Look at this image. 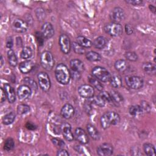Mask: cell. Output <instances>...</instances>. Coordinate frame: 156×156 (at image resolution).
<instances>
[{
  "instance_id": "1",
  "label": "cell",
  "mask_w": 156,
  "mask_h": 156,
  "mask_svg": "<svg viewBox=\"0 0 156 156\" xmlns=\"http://www.w3.org/2000/svg\"><path fill=\"white\" fill-rule=\"evenodd\" d=\"M55 76L57 82L62 85H67L70 80V70L67 66L63 63H58L55 68Z\"/></svg>"
},
{
  "instance_id": "2",
  "label": "cell",
  "mask_w": 156,
  "mask_h": 156,
  "mask_svg": "<svg viewBox=\"0 0 156 156\" xmlns=\"http://www.w3.org/2000/svg\"><path fill=\"white\" fill-rule=\"evenodd\" d=\"M120 121V116L115 112H108L105 113L100 118L101 127L107 129L111 125H116Z\"/></svg>"
},
{
  "instance_id": "3",
  "label": "cell",
  "mask_w": 156,
  "mask_h": 156,
  "mask_svg": "<svg viewBox=\"0 0 156 156\" xmlns=\"http://www.w3.org/2000/svg\"><path fill=\"white\" fill-rule=\"evenodd\" d=\"M54 58L52 54L48 51H43L40 55L41 66L46 71H51L54 66Z\"/></svg>"
},
{
  "instance_id": "4",
  "label": "cell",
  "mask_w": 156,
  "mask_h": 156,
  "mask_svg": "<svg viewBox=\"0 0 156 156\" xmlns=\"http://www.w3.org/2000/svg\"><path fill=\"white\" fill-rule=\"evenodd\" d=\"M92 75L102 82H109L112 75L105 68L102 66H95L91 71Z\"/></svg>"
},
{
  "instance_id": "5",
  "label": "cell",
  "mask_w": 156,
  "mask_h": 156,
  "mask_svg": "<svg viewBox=\"0 0 156 156\" xmlns=\"http://www.w3.org/2000/svg\"><path fill=\"white\" fill-rule=\"evenodd\" d=\"M104 31L112 37H118L122 33V27L119 23H108L104 26Z\"/></svg>"
},
{
  "instance_id": "6",
  "label": "cell",
  "mask_w": 156,
  "mask_h": 156,
  "mask_svg": "<svg viewBox=\"0 0 156 156\" xmlns=\"http://www.w3.org/2000/svg\"><path fill=\"white\" fill-rule=\"evenodd\" d=\"M126 85L131 89L138 90L143 87V79L137 76H128L125 77Z\"/></svg>"
},
{
  "instance_id": "7",
  "label": "cell",
  "mask_w": 156,
  "mask_h": 156,
  "mask_svg": "<svg viewBox=\"0 0 156 156\" xmlns=\"http://www.w3.org/2000/svg\"><path fill=\"white\" fill-rule=\"evenodd\" d=\"M40 88L44 92H47L51 88V80L49 75L45 72H40L37 74Z\"/></svg>"
},
{
  "instance_id": "8",
  "label": "cell",
  "mask_w": 156,
  "mask_h": 156,
  "mask_svg": "<svg viewBox=\"0 0 156 156\" xmlns=\"http://www.w3.org/2000/svg\"><path fill=\"white\" fill-rule=\"evenodd\" d=\"M58 44L60 50L63 54H68L69 53L71 48V43L67 35L62 34L59 36Z\"/></svg>"
},
{
  "instance_id": "9",
  "label": "cell",
  "mask_w": 156,
  "mask_h": 156,
  "mask_svg": "<svg viewBox=\"0 0 156 156\" xmlns=\"http://www.w3.org/2000/svg\"><path fill=\"white\" fill-rule=\"evenodd\" d=\"M79 94L86 99H90L94 96V88L89 84H83L80 85L78 88Z\"/></svg>"
},
{
  "instance_id": "10",
  "label": "cell",
  "mask_w": 156,
  "mask_h": 156,
  "mask_svg": "<svg viewBox=\"0 0 156 156\" xmlns=\"http://www.w3.org/2000/svg\"><path fill=\"white\" fill-rule=\"evenodd\" d=\"M110 18L112 20V22L119 23L121 21L124 20L125 12L122 8L119 7H116L112 10L110 15Z\"/></svg>"
},
{
  "instance_id": "11",
  "label": "cell",
  "mask_w": 156,
  "mask_h": 156,
  "mask_svg": "<svg viewBox=\"0 0 156 156\" xmlns=\"http://www.w3.org/2000/svg\"><path fill=\"white\" fill-rule=\"evenodd\" d=\"M113 153V146L108 143L100 144L97 148V154L100 156H109Z\"/></svg>"
},
{
  "instance_id": "12",
  "label": "cell",
  "mask_w": 156,
  "mask_h": 156,
  "mask_svg": "<svg viewBox=\"0 0 156 156\" xmlns=\"http://www.w3.org/2000/svg\"><path fill=\"white\" fill-rule=\"evenodd\" d=\"M12 27L13 30L18 33H24L27 31L28 28L27 23L21 19H15L12 24Z\"/></svg>"
},
{
  "instance_id": "13",
  "label": "cell",
  "mask_w": 156,
  "mask_h": 156,
  "mask_svg": "<svg viewBox=\"0 0 156 156\" xmlns=\"http://www.w3.org/2000/svg\"><path fill=\"white\" fill-rule=\"evenodd\" d=\"M74 136L77 141L82 144H87L89 141V138L86 132L80 127H77L75 129Z\"/></svg>"
},
{
  "instance_id": "14",
  "label": "cell",
  "mask_w": 156,
  "mask_h": 156,
  "mask_svg": "<svg viewBox=\"0 0 156 156\" xmlns=\"http://www.w3.org/2000/svg\"><path fill=\"white\" fill-rule=\"evenodd\" d=\"M32 94V89L27 85H20L17 90V95L21 100H25L29 98Z\"/></svg>"
},
{
  "instance_id": "15",
  "label": "cell",
  "mask_w": 156,
  "mask_h": 156,
  "mask_svg": "<svg viewBox=\"0 0 156 156\" xmlns=\"http://www.w3.org/2000/svg\"><path fill=\"white\" fill-rule=\"evenodd\" d=\"M74 112H75V110H74V107L69 103L65 104L62 107L60 110L61 116L63 118L66 119H70L71 118H72L74 114Z\"/></svg>"
},
{
  "instance_id": "16",
  "label": "cell",
  "mask_w": 156,
  "mask_h": 156,
  "mask_svg": "<svg viewBox=\"0 0 156 156\" xmlns=\"http://www.w3.org/2000/svg\"><path fill=\"white\" fill-rule=\"evenodd\" d=\"M41 32L44 38L49 39L52 37L54 35V29L52 25L50 23L46 22L41 26Z\"/></svg>"
},
{
  "instance_id": "17",
  "label": "cell",
  "mask_w": 156,
  "mask_h": 156,
  "mask_svg": "<svg viewBox=\"0 0 156 156\" xmlns=\"http://www.w3.org/2000/svg\"><path fill=\"white\" fill-rule=\"evenodd\" d=\"M61 132L63 137L68 141H72L74 138L72 132L71 126L67 122L63 123L61 126Z\"/></svg>"
},
{
  "instance_id": "18",
  "label": "cell",
  "mask_w": 156,
  "mask_h": 156,
  "mask_svg": "<svg viewBox=\"0 0 156 156\" xmlns=\"http://www.w3.org/2000/svg\"><path fill=\"white\" fill-rule=\"evenodd\" d=\"M4 90L8 101L10 103H13L16 101V94L14 88L9 83H5L4 85Z\"/></svg>"
},
{
  "instance_id": "19",
  "label": "cell",
  "mask_w": 156,
  "mask_h": 156,
  "mask_svg": "<svg viewBox=\"0 0 156 156\" xmlns=\"http://www.w3.org/2000/svg\"><path fill=\"white\" fill-rule=\"evenodd\" d=\"M34 66V63L31 60H26L22 62L19 65V69L23 74L30 73Z\"/></svg>"
},
{
  "instance_id": "20",
  "label": "cell",
  "mask_w": 156,
  "mask_h": 156,
  "mask_svg": "<svg viewBox=\"0 0 156 156\" xmlns=\"http://www.w3.org/2000/svg\"><path fill=\"white\" fill-rule=\"evenodd\" d=\"M69 63H70L71 69L73 71H75L81 73L82 72H83L85 70L84 64L79 59H77V58L72 59L70 61Z\"/></svg>"
},
{
  "instance_id": "21",
  "label": "cell",
  "mask_w": 156,
  "mask_h": 156,
  "mask_svg": "<svg viewBox=\"0 0 156 156\" xmlns=\"http://www.w3.org/2000/svg\"><path fill=\"white\" fill-rule=\"evenodd\" d=\"M115 68L119 72L123 73L126 71L129 68V64L127 61L123 59L116 60L114 64Z\"/></svg>"
},
{
  "instance_id": "22",
  "label": "cell",
  "mask_w": 156,
  "mask_h": 156,
  "mask_svg": "<svg viewBox=\"0 0 156 156\" xmlns=\"http://www.w3.org/2000/svg\"><path fill=\"white\" fill-rule=\"evenodd\" d=\"M87 130L89 135L94 140H98L100 138V134L97 129L92 124L87 125Z\"/></svg>"
},
{
  "instance_id": "23",
  "label": "cell",
  "mask_w": 156,
  "mask_h": 156,
  "mask_svg": "<svg viewBox=\"0 0 156 156\" xmlns=\"http://www.w3.org/2000/svg\"><path fill=\"white\" fill-rule=\"evenodd\" d=\"M110 94L111 99L113 103L116 104V105H119L123 102L124 101L123 96L118 91L115 90H112L110 93Z\"/></svg>"
},
{
  "instance_id": "24",
  "label": "cell",
  "mask_w": 156,
  "mask_h": 156,
  "mask_svg": "<svg viewBox=\"0 0 156 156\" xmlns=\"http://www.w3.org/2000/svg\"><path fill=\"white\" fill-rule=\"evenodd\" d=\"M110 85L115 88H118L122 86V79L119 74H114L111 76L110 80Z\"/></svg>"
},
{
  "instance_id": "25",
  "label": "cell",
  "mask_w": 156,
  "mask_h": 156,
  "mask_svg": "<svg viewBox=\"0 0 156 156\" xmlns=\"http://www.w3.org/2000/svg\"><path fill=\"white\" fill-rule=\"evenodd\" d=\"M143 71L147 74L154 75L156 72L155 65L151 62H145L142 65Z\"/></svg>"
},
{
  "instance_id": "26",
  "label": "cell",
  "mask_w": 156,
  "mask_h": 156,
  "mask_svg": "<svg viewBox=\"0 0 156 156\" xmlns=\"http://www.w3.org/2000/svg\"><path fill=\"white\" fill-rule=\"evenodd\" d=\"M7 59L9 63L10 66L13 67H15L18 64V59L17 57L15 54V52L12 49H9L7 51Z\"/></svg>"
},
{
  "instance_id": "27",
  "label": "cell",
  "mask_w": 156,
  "mask_h": 156,
  "mask_svg": "<svg viewBox=\"0 0 156 156\" xmlns=\"http://www.w3.org/2000/svg\"><path fill=\"white\" fill-rule=\"evenodd\" d=\"M76 42L83 48H90L93 45L91 41L84 36L77 37Z\"/></svg>"
},
{
  "instance_id": "28",
  "label": "cell",
  "mask_w": 156,
  "mask_h": 156,
  "mask_svg": "<svg viewBox=\"0 0 156 156\" xmlns=\"http://www.w3.org/2000/svg\"><path fill=\"white\" fill-rule=\"evenodd\" d=\"M106 43V39L102 36H99L96 38L92 43L94 48L99 49H101L105 46Z\"/></svg>"
},
{
  "instance_id": "29",
  "label": "cell",
  "mask_w": 156,
  "mask_h": 156,
  "mask_svg": "<svg viewBox=\"0 0 156 156\" xmlns=\"http://www.w3.org/2000/svg\"><path fill=\"white\" fill-rule=\"evenodd\" d=\"M88 81L90 83L91 85L93 87L96 88L99 91H102L103 90V85L101 83V82L96 79L95 77H94L93 75L92 76H89L88 77Z\"/></svg>"
},
{
  "instance_id": "30",
  "label": "cell",
  "mask_w": 156,
  "mask_h": 156,
  "mask_svg": "<svg viewBox=\"0 0 156 156\" xmlns=\"http://www.w3.org/2000/svg\"><path fill=\"white\" fill-rule=\"evenodd\" d=\"M143 151L147 155L154 156L155 155V146L151 143H144L143 144Z\"/></svg>"
},
{
  "instance_id": "31",
  "label": "cell",
  "mask_w": 156,
  "mask_h": 156,
  "mask_svg": "<svg viewBox=\"0 0 156 156\" xmlns=\"http://www.w3.org/2000/svg\"><path fill=\"white\" fill-rule=\"evenodd\" d=\"M85 56L87 59L91 62H97L101 60V55L93 51H90L87 52Z\"/></svg>"
},
{
  "instance_id": "32",
  "label": "cell",
  "mask_w": 156,
  "mask_h": 156,
  "mask_svg": "<svg viewBox=\"0 0 156 156\" xmlns=\"http://www.w3.org/2000/svg\"><path fill=\"white\" fill-rule=\"evenodd\" d=\"M15 117H16V115L13 112H10V113L6 114L2 118V121L3 124L9 125V124H12L15 119Z\"/></svg>"
},
{
  "instance_id": "33",
  "label": "cell",
  "mask_w": 156,
  "mask_h": 156,
  "mask_svg": "<svg viewBox=\"0 0 156 156\" xmlns=\"http://www.w3.org/2000/svg\"><path fill=\"white\" fill-rule=\"evenodd\" d=\"M129 112L130 115L133 116H136L138 115H141L143 112L140 105H131L129 107Z\"/></svg>"
},
{
  "instance_id": "34",
  "label": "cell",
  "mask_w": 156,
  "mask_h": 156,
  "mask_svg": "<svg viewBox=\"0 0 156 156\" xmlns=\"http://www.w3.org/2000/svg\"><path fill=\"white\" fill-rule=\"evenodd\" d=\"M30 107L24 104H21L17 106L16 112L20 115H23L28 113L30 112Z\"/></svg>"
},
{
  "instance_id": "35",
  "label": "cell",
  "mask_w": 156,
  "mask_h": 156,
  "mask_svg": "<svg viewBox=\"0 0 156 156\" xmlns=\"http://www.w3.org/2000/svg\"><path fill=\"white\" fill-rule=\"evenodd\" d=\"M32 55V50L30 47L26 46L23 48L21 52V58L24 60H27L31 57Z\"/></svg>"
},
{
  "instance_id": "36",
  "label": "cell",
  "mask_w": 156,
  "mask_h": 156,
  "mask_svg": "<svg viewBox=\"0 0 156 156\" xmlns=\"http://www.w3.org/2000/svg\"><path fill=\"white\" fill-rule=\"evenodd\" d=\"M15 147L14 140L12 138H9L5 140L4 143V149L6 151H12Z\"/></svg>"
},
{
  "instance_id": "37",
  "label": "cell",
  "mask_w": 156,
  "mask_h": 156,
  "mask_svg": "<svg viewBox=\"0 0 156 156\" xmlns=\"http://www.w3.org/2000/svg\"><path fill=\"white\" fill-rule=\"evenodd\" d=\"M71 48L75 53L77 54H83L85 53V49L83 47L78 44L76 41H74L71 43Z\"/></svg>"
},
{
  "instance_id": "38",
  "label": "cell",
  "mask_w": 156,
  "mask_h": 156,
  "mask_svg": "<svg viewBox=\"0 0 156 156\" xmlns=\"http://www.w3.org/2000/svg\"><path fill=\"white\" fill-rule=\"evenodd\" d=\"M24 82L25 83L24 84L28 85L32 90H37V85L36 82L30 79V77H25L23 80Z\"/></svg>"
},
{
  "instance_id": "39",
  "label": "cell",
  "mask_w": 156,
  "mask_h": 156,
  "mask_svg": "<svg viewBox=\"0 0 156 156\" xmlns=\"http://www.w3.org/2000/svg\"><path fill=\"white\" fill-rule=\"evenodd\" d=\"M91 98H93V103H94L96 105H98L99 107H104L105 104V101L99 95L93 96Z\"/></svg>"
},
{
  "instance_id": "40",
  "label": "cell",
  "mask_w": 156,
  "mask_h": 156,
  "mask_svg": "<svg viewBox=\"0 0 156 156\" xmlns=\"http://www.w3.org/2000/svg\"><path fill=\"white\" fill-rule=\"evenodd\" d=\"M125 58L131 62H135L138 59V55L137 54L133 51H129L125 53Z\"/></svg>"
},
{
  "instance_id": "41",
  "label": "cell",
  "mask_w": 156,
  "mask_h": 156,
  "mask_svg": "<svg viewBox=\"0 0 156 156\" xmlns=\"http://www.w3.org/2000/svg\"><path fill=\"white\" fill-rule=\"evenodd\" d=\"M36 40L39 46H43L44 42V37H43V34L41 32H36L35 34Z\"/></svg>"
},
{
  "instance_id": "42",
  "label": "cell",
  "mask_w": 156,
  "mask_h": 156,
  "mask_svg": "<svg viewBox=\"0 0 156 156\" xmlns=\"http://www.w3.org/2000/svg\"><path fill=\"white\" fill-rule=\"evenodd\" d=\"M99 95L105 101V102H108L109 103L112 102L110 93L105 91H101V93H99Z\"/></svg>"
},
{
  "instance_id": "43",
  "label": "cell",
  "mask_w": 156,
  "mask_h": 156,
  "mask_svg": "<svg viewBox=\"0 0 156 156\" xmlns=\"http://www.w3.org/2000/svg\"><path fill=\"white\" fill-rule=\"evenodd\" d=\"M52 143L57 147L60 148H63V147L65 145V143H64L63 141H62V140L59 139V138H54L52 139Z\"/></svg>"
},
{
  "instance_id": "44",
  "label": "cell",
  "mask_w": 156,
  "mask_h": 156,
  "mask_svg": "<svg viewBox=\"0 0 156 156\" xmlns=\"http://www.w3.org/2000/svg\"><path fill=\"white\" fill-rule=\"evenodd\" d=\"M140 106L141 107L143 112H150L151 111V106L150 105L148 104L147 102L145 101H143L141 102V104L140 105Z\"/></svg>"
},
{
  "instance_id": "45",
  "label": "cell",
  "mask_w": 156,
  "mask_h": 156,
  "mask_svg": "<svg viewBox=\"0 0 156 156\" xmlns=\"http://www.w3.org/2000/svg\"><path fill=\"white\" fill-rule=\"evenodd\" d=\"M70 74H71V78H72L74 80H79L81 77V74L80 73L73 71L71 69V71H70Z\"/></svg>"
},
{
  "instance_id": "46",
  "label": "cell",
  "mask_w": 156,
  "mask_h": 156,
  "mask_svg": "<svg viewBox=\"0 0 156 156\" xmlns=\"http://www.w3.org/2000/svg\"><path fill=\"white\" fill-rule=\"evenodd\" d=\"M125 31L127 35H131L134 32V28L131 25L129 24H126L125 25Z\"/></svg>"
},
{
  "instance_id": "47",
  "label": "cell",
  "mask_w": 156,
  "mask_h": 156,
  "mask_svg": "<svg viewBox=\"0 0 156 156\" xmlns=\"http://www.w3.org/2000/svg\"><path fill=\"white\" fill-rule=\"evenodd\" d=\"M57 155H60V156H63V155H66V156H68L69 155V154L68 153V152L65 150L63 148H60V149L58 150L57 152Z\"/></svg>"
},
{
  "instance_id": "48",
  "label": "cell",
  "mask_w": 156,
  "mask_h": 156,
  "mask_svg": "<svg viewBox=\"0 0 156 156\" xmlns=\"http://www.w3.org/2000/svg\"><path fill=\"white\" fill-rule=\"evenodd\" d=\"M126 2L133 5H139L143 3V1L140 0H128V1H126Z\"/></svg>"
},
{
  "instance_id": "49",
  "label": "cell",
  "mask_w": 156,
  "mask_h": 156,
  "mask_svg": "<svg viewBox=\"0 0 156 156\" xmlns=\"http://www.w3.org/2000/svg\"><path fill=\"white\" fill-rule=\"evenodd\" d=\"M13 42L12 38L11 37H8L6 40V47L10 49L13 46Z\"/></svg>"
},
{
  "instance_id": "50",
  "label": "cell",
  "mask_w": 156,
  "mask_h": 156,
  "mask_svg": "<svg viewBox=\"0 0 156 156\" xmlns=\"http://www.w3.org/2000/svg\"><path fill=\"white\" fill-rule=\"evenodd\" d=\"M0 96H1V98H0V99H1V102L2 103L3 102H4L7 98L6 97V94H5V93L4 91V90L3 88H1V93H0Z\"/></svg>"
},
{
  "instance_id": "51",
  "label": "cell",
  "mask_w": 156,
  "mask_h": 156,
  "mask_svg": "<svg viewBox=\"0 0 156 156\" xmlns=\"http://www.w3.org/2000/svg\"><path fill=\"white\" fill-rule=\"evenodd\" d=\"M26 127L29 129V130H35L37 127L32 122H27L26 124Z\"/></svg>"
},
{
  "instance_id": "52",
  "label": "cell",
  "mask_w": 156,
  "mask_h": 156,
  "mask_svg": "<svg viewBox=\"0 0 156 156\" xmlns=\"http://www.w3.org/2000/svg\"><path fill=\"white\" fill-rule=\"evenodd\" d=\"M149 9H150V10L152 12H153L154 13H155V6H154V5H151V4H150L149 5Z\"/></svg>"
},
{
  "instance_id": "53",
  "label": "cell",
  "mask_w": 156,
  "mask_h": 156,
  "mask_svg": "<svg viewBox=\"0 0 156 156\" xmlns=\"http://www.w3.org/2000/svg\"><path fill=\"white\" fill-rule=\"evenodd\" d=\"M0 60H1V66H2V65H3V63H4V62H3V58H2V55L1 56Z\"/></svg>"
}]
</instances>
